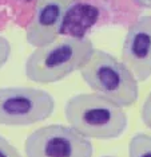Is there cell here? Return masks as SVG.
<instances>
[{"mask_svg":"<svg viewBox=\"0 0 151 157\" xmlns=\"http://www.w3.org/2000/svg\"><path fill=\"white\" fill-rule=\"evenodd\" d=\"M26 157H92L90 138L64 125H47L34 130L24 142Z\"/></svg>","mask_w":151,"mask_h":157,"instance_id":"5","label":"cell"},{"mask_svg":"<svg viewBox=\"0 0 151 157\" xmlns=\"http://www.w3.org/2000/svg\"><path fill=\"white\" fill-rule=\"evenodd\" d=\"M55 110L48 91L35 87H0V125L27 126L47 120Z\"/></svg>","mask_w":151,"mask_h":157,"instance_id":"4","label":"cell"},{"mask_svg":"<svg viewBox=\"0 0 151 157\" xmlns=\"http://www.w3.org/2000/svg\"><path fill=\"white\" fill-rule=\"evenodd\" d=\"M130 2L139 7H142V8L151 10V0H130Z\"/></svg>","mask_w":151,"mask_h":157,"instance_id":"12","label":"cell"},{"mask_svg":"<svg viewBox=\"0 0 151 157\" xmlns=\"http://www.w3.org/2000/svg\"><path fill=\"white\" fill-rule=\"evenodd\" d=\"M75 0H36L26 27V39L34 47L51 44L62 34L66 16Z\"/></svg>","mask_w":151,"mask_h":157,"instance_id":"6","label":"cell"},{"mask_svg":"<svg viewBox=\"0 0 151 157\" xmlns=\"http://www.w3.org/2000/svg\"><path fill=\"white\" fill-rule=\"evenodd\" d=\"M87 36H67L38 47L26 62V77L36 83H53L80 71L94 52Z\"/></svg>","mask_w":151,"mask_h":157,"instance_id":"2","label":"cell"},{"mask_svg":"<svg viewBox=\"0 0 151 157\" xmlns=\"http://www.w3.org/2000/svg\"><path fill=\"white\" fill-rule=\"evenodd\" d=\"M11 51H12V48H11L9 40L3 35H0V69L8 62Z\"/></svg>","mask_w":151,"mask_h":157,"instance_id":"10","label":"cell"},{"mask_svg":"<svg viewBox=\"0 0 151 157\" xmlns=\"http://www.w3.org/2000/svg\"><path fill=\"white\" fill-rule=\"evenodd\" d=\"M80 75L92 91L120 108H130L138 101V79L132 71L103 50H94L90 60L80 69Z\"/></svg>","mask_w":151,"mask_h":157,"instance_id":"3","label":"cell"},{"mask_svg":"<svg viewBox=\"0 0 151 157\" xmlns=\"http://www.w3.org/2000/svg\"><path fill=\"white\" fill-rule=\"evenodd\" d=\"M102 157H114V156H102Z\"/></svg>","mask_w":151,"mask_h":157,"instance_id":"13","label":"cell"},{"mask_svg":"<svg viewBox=\"0 0 151 157\" xmlns=\"http://www.w3.org/2000/svg\"><path fill=\"white\" fill-rule=\"evenodd\" d=\"M64 117L78 133L98 140L120 137L128 125L123 108L98 93L71 97L64 106Z\"/></svg>","mask_w":151,"mask_h":157,"instance_id":"1","label":"cell"},{"mask_svg":"<svg viewBox=\"0 0 151 157\" xmlns=\"http://www.w3.org/2000/svg\"><path fill=\"white\" fill-rule=\"evenodd\" d=\"M141 118L143 121V124L146 125L149 129H151V91L149 93L147 98L145 99L141 109Z\"/></svg>","mask_w":151,"mask_h":157,"instance_id":"11","label":"cell"},{"mask_svg":"<svg viewBox=\"0 0 151 157\" xmlns=\"http://www.w3.org/2000/svg\"><path fill=\"white\" fill-rule=\"evenodd\" d=\"M122 62L128 67L138 82L151 77V16L134 20L126 34L122 47Z\"/></svg>","mask_w":151,"mask_h":157,"instance_id":"7","label":"cell"},{"mask_svg":"<svg viewBox=\"0 0 151 157\" xmlns=\"http://www.w3.org/2000/svg\"><path fill=\"white\" fill-rule=\"evenodd\" d=\"M128 157H151V136L138 133L130 140Z\"/></svg>","mask_w":151,"mask_h":157,"instance_id":"8","label":"cell"},{"mask_svg":"<svg viewBox=\"0 0 151 157\" xmlns=\"http://www.w3.org/2000/svg\"><path fill=\"white\" fill-rule=\"evenodd\" d=\"M0 157H23L11 142L0 134Z\"/></svg>","mask_w":151,"mask_h":157,"instance_id":"9","label":"cell"}]
</instances>
